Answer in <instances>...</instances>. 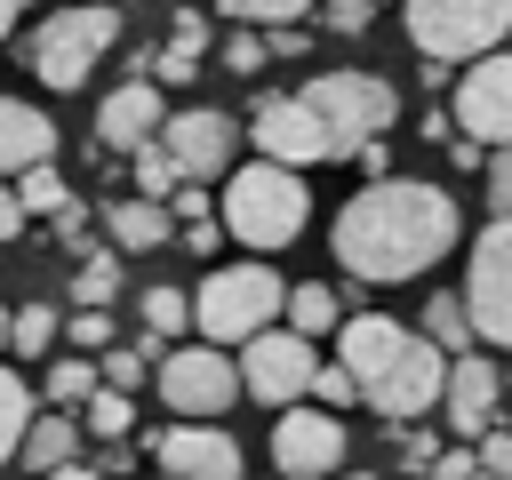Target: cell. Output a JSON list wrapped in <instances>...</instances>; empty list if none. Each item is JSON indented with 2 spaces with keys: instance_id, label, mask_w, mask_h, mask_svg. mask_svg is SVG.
<instances>
[{
  "instance_id": "13",
  "label": "cell",
  "mask_w": 512,
  "mask_h": 480,
  "mask_svg": "<svg viewBox=\"0 0 512 480\" xmlns=\"http://www.w3.org/2000/svg\"><path fill=\"white\" fill-rule=\"evenodd\" d=\"M232 144H240V120L216 112V104H184V112L160 120V152L176 160L184 184H216L232 168Z\"/></svg>"
},
{
  "instance_id": "23",
  "label": "cell",
  "mask_w": 512,
  "mask_h": 480,
  "mask_svg": "<svg viewBox=\"0 0 512 480\" xmlns=\"http://www.w3.org/2000/svg\"><path fill=\"white\" fill-rule=\"evenodd\" d=\"M80 432H88V440H128V432H136V392L96 384V392L80 400Z\"/></svg>"
},
{
  "instance_id": "24",
  "label": "cell",
  "mask_w": 512,
  "mask_h": 480,
  "mask_svg": "<svg viewBox=\"0 0 512 480\" xmlns=\"http://www.w3.org/2000/svg\"><path fill=\"white\" fill-rule=\"evenodd\" d=\"M56 336H64V312H56V304H16V312H8V352H16V360H40Z\"/></svg>"
},
{
  "instance_id": "5",
  "label": "cell",
  "mask_w": 512,
  "mask_h": 480,
  "mask_svg": "<svg viewBox=\"0 0 512 480\" xmlns=\"http://www.w3.org/2000/svg\"><path fill=\"white\" fill-rule=\"evenodd\" d=\"M280 304H288V288H280V272L264 264V256H248V264H216L200 288H192V328H200V344H248L256 328H272L280 320Z\"/></svg>"
},
{
  "instance_id": "44",
  "label": "cell",
  "mask_w": 512,
  "mask_h": 480,
  "mask_svg": "<svg viewBox=\"0 0 512 480\" xmlns=\"http://www.w3.org/2000/svg\"><path fill=\"white\" fill-rule=\"evenodd\" d=\"M216 240H224V224H208V216H200V224H184V248H192V256H208Z\"/></svg>"
},
{
  "instance_id": "43",
  "label": "cell",
  "mask_w": 512,
  "mask_h": 480,
  "mask_svg": "<svg viewBox=\"0 0 512 480\" xmlns=\"http://www.w3.org/2000/svg\"><path fill=\"white\" fill-rule=\"evenodd\" d=\"M168 200H176V216H184V224H200V216H208V192H192V184H176Z\"/></svg>"
},
{
  "instance_id": "12",
  "label": "cell",
  "mask_w": 512,
  "mask_h": 480,
  "mask_svg": "<svg viewBox=\"0 0 512 480\" xmlns=\"http://www.w3.org/2000/svg\"><path fill=\"white\" fill-rule=\"evenodd\" d=\"M144 448H152L160 480H248L240 440H232V424H224V416H208V424H200V416H184V424L152 432Z\"/></svg>"
},
{
  "instance_id": "46",
  "label": "cell",
  "mask_w": 512,
  "mask_h": 480,
  "mask_svg": "<svg viewBox=\"0 0 512 480\" xmlns=\"http://www.w3.org/2000/svg\"><path fill=\"white\" fill-rule=\"evenodd\" d=\"M16 8H24V0H0V40L16 32Z\"/></svg>"
},
{
  "instance_id": "28",
  "label": "cell",
  "mask_w": 512,
  "mask_h": 480,
  "mask_svg": "<svg viewBox=\"0 0 512 480\" xmlns=\"http://www.w3.org/2000/svg\"><path fill=\"white\" fill-rule=\"evenodd\" d=\"M112 296H120V256L88 248V256H80V272H72V304H112Z\"/></svg>"
},
{
  "instance_id": "18",
  "label": "cell",
  "mask_w": 512,
  "mask_h": 480,
  "mask_svg": "<svg viewBox=\"0 0 512 480\" xmlns=\"http://www.w3.org/2000/svg\"><path fill=\"white\" fill-rule=\"evenodd\" d=\"M40 160H56V120L32 96H0V176H24Z\"/></svg>"
},
{
  "instance_id": "31",
  "label": "cell",
  "mask_w": 512,
  "mask_h": 480,
  "mask_svg": "<svg viewBox=\"0 0 512 480\" xmlns=\"http://www.w3.org/2000/svg\"><path fill=\"white\" fill-rule=\"evenodd\" d=\"M224 16H232V24H264V32H272V24H304V16H312V0H224Z\"/></svg>"
},
{
  "instance_id": "19",
  "label": "cell",
  "mask_w": 512,
  "mask_h": 480,
  "mask_svg": "<svg viewBox=\"0 0 512 480\" xmlns=\"http://www.w3.org/2000/svg\"><path fill=\"white\" fill-rule=\"evenodd\" d=\"M80 416L72 408H48V416H32L24 424V440H16V456H24V472L40 480V472H56V464H80Z\"/></svg>"
},
{
  "instance_id": "17",
  "label": "cell",
  "mask_w": 512,
  "mask_h": 480,
  "mask_svg": "<svg viewBox=\"0 0 512 480\" xmlns=\"http://www.w3.org/2000/svg\"><path fill=\"white\" fill-rule=\"evenodd\" d=\"M160 88L152 80H120L104 104H96V144H112V152H136V144H152L160 136Z\"/></svg>"
},
{
  "instance_id": "14",
  "label": "cell",
  "mask_w": 512,
  "mask_h": 480,
  "mask_svg": "<svg viewBox=\"0 0 512 480\" xmlns=\"http://www.w3.org/2000/svg\"><path fill=\"white\" fill-rule=\"evenodd\" d=\"M448 120L472 144H512V48H488V56L464 64V80L448 96Z\"/></svg>"
},
{
  "instance_id": "2",
  "label": "cell",
  "mask_w": 512,
  "mask_h": 480,
  "mask_svg": "<svg viewBox=\"0 0 512 480\" xmlns=\"http://www.w3.org/2000/svg\"><path fill=\"white\" fill-rule=\"evenodd\" d=\"M336 368L352 376V392L384 424H416L424 408H440L448 352L424 328H400L392 312H344L336 320Z\"/></svg>"
},
{
  "instance_id": "7",
  "label": "cell",
  "mask_w": 512,
  "mask_h": 480,
  "mask_svg": "<svg viewBox=\"0 0 512 480\" xmlns=\"http://www.w3.org/2000/svg\"><path fill=\"white\" fill-rule=\"evenodd\" d=\"M400 16H408L416 56L432 64H472L512 32V0H400Z\"/></svg>"
},
{
  "instance_id": "47",
  "label": "cell",
  "mask_w": 512,
  "mask_h": 480,
  "mask_svg": "<svg viewBox=\"0 0 512 480\" xmlns=\"http://www.w3.org/2000/svg\"><path fill=\"white\" fill-rule=\"evenodd\" d=\"M0 352H8V304H0Z\"/></svg>"
},
{
  "instance_id": "34",
  "label": "cell",
  "mask_w": 512,
  "mask_h": 480,
  "mask_svg": "<svg viewBox=\"0 0 512 480\" xmlns=\"http://www.w3.org/2000/svg\"><path fill=\"white\" fill-rule=\"evenodd\" d=\"M224 72H264V32H256V24L224 32Z\"/></svg>"
},
{
  "instance_id": "42",
  "label": "cell",
  "mask_w": 512,
  "mask_h": 480,
  "mask_svg": "<svg viewBox=\"0 0 512 480\" xmlns=\"http://www.w3.org/2000/svg\"><path fill=\"white\" fill-rule=\"evenodd\" d=\"M32 216H24V200H16V184H0V240H16Z\"/></svg>"
},
{
  "instance_id": "38",
  "label": "cell",
  "mask_w": 512,
  "mask_h": 480,
  "mask_svg": "<svg viewBox=\"0 0 512 480\" xmlns=\"http://www.w3.org/2000/svg\"><path fill=\"white\" fill-rule=\"evenodd\" d=\"M472 464H480L488 480H512V424H504V432L488 424V432H480V456H472Z\"/></svg>"
},
{
  "instance_id": "6",
  "label": "cell",
  "mask_w": 512,
  "mask_h": 480,
  "mask_svg": "<svg viewBox=\"0 0 512 480\" xmlns=\"http://www.w3.org/2000/svg\"><path fill=\"white\" fill-rule=\"evenodd\" d=\"M304 104H312V120L328 128V160H352V152L384 144L392 120H400L392 80H376V72H320V80L304 88Z\"/></svg>"
},
{
  "instance_id": "10",
  "label": "cell",
  "mask_w": 512,
  "mask_h": 480,
  "mask_svg": "<svg viewBox=\"0 0 512 480\" xmlns=\"http://www.w3.org/2000/svg\"><path fill=\"white\" fill-rule=\"evenodd\" d=\"M160 400L176 408V416H232V400H240V368H232V352L224 344H168L160 352Z\"/></svg>"
},
{
  "instance_id": "32",
  "label": "cell",
  "mask_w": 512,
  "mask_h": 480,
  "mask_svg": "<svg viewBox=\"0 0 512 480\" xmlns=\"http://www.w3.org/2000/svg\"><path fill=\"white\" fill-rule=\"evenodd\" d=\"M64 336H72V352H88V360H96V352L112 344V312H104V304H80V312L64 320Z\"/></svg>"
},
{
  "instance_id": "8",
  "label": "cell",
  "mask_w": 512,
  "mask_h": 480,
  "mask_svg": "<svg viewBox=\"0 0 512 480\" xmlns=\"http://www.w3.org/2000/svg\"><path fill=\"white\" fill-rule=\"evenodd\" d=\"M456 296H464V312H472V336L496 344V352H512V216H496V224L472 240Z\"/></svg>"
},
{
  "instance_id": "37",
  "label": "cell",
  "mask_w": 512,
  "mask_h": 480,
  "mask_svg": "<svg viewBox=\"0 0 512 480\" xmlns=\"http://www.w3.org/2000/svg\"><path fill=\"white\" fill-rule=\"evenodd\" d=\"M320 24L328 32H368L376 24V0H320Z\"/></svg>"
},
{
  "instance_id": "26",
  "label": "cell",
  "mask_w": 512,
  "mask_h": 480,
  "mask_svg": "<svg viewBox=\"0 0 512 480\" xmlns=\"http://www.w3.org/2000/svg\"><path fill=\"white\" fill-rule=\"evenodd\" d=\"M16 200H24V216H64L72 208V184L56 176V160H40V168L16 176Z\"/></svg>"
},
{
  "instance_id": "30",
  "label": "cell",
  "mask_w": 512,
  "mask_h": 480,
  "mask_svg": "<svg viewBox=\"0 0 512 480\" xmlns=\"http://www.w3.org/2000/svg\"><path fill=\"white\" fill-rule=\"evenodd\" d=\"M176 184H184V176H176V160L160 152V136H152V144H136V192H144V200H168Z\"/></svg>"
},
{
  "instance_id": "25",
  "label": "cell",
  "mask_w": 512,
  "mask_h": 480,
  "mask_svg": "<svg viewBox=\"0 0 512 480\" xmlns=\"http://www.w3.org/2000/svg\"><path fill=\"white\" fill-rule=\"evenodd\" d=\"M24 424H32V384L0 360V464H16V440H24Z\"/></svg>"
},
{
  "instance_id": "1",
  "label": "cell",
  "mask_w": 512,
  "mask_h": 480,
  "mask_svg": "<svg viewBox=\"0 0 512 480\" xmlns=\"http://www.w3.org/2000/svg\"><path fill=\"white\" fill-rule=\"evenodd\" d=\"M456 240H464V208L448 184H424V176H376L328 224V256L360 288H400V280L432 272Z\"/></svg>"
},
{
  "instance_id": "29",
  "label": "cell",
  "mask_w": 512,
  "mask_h": 480,
  "mask_svg": "<svg viewBox=\"0 0 512 480\" xmlns=\"http://www.w3.org/2000/svg\"><path fill=\"white\" fill-rule=\"evenodd\" d=\"M40 392H48V400H56V408H80V400H88V392H96V360H88V352H72V360H56V368H48V384H40Z\"/></svg>"
},
{
  "instance_id": "9",
  "label": "cell",
  "mask_w": 512,
  "mask_h": 480,
  "mask_svg": "<svg viewBox=\"0 0 512 480\" xmlns=\"http://www.w3.org/2000/svg\"><path fill=\"white\" fill-rule=\"evenodd\" d=\"M232 368H240V400H264V408H288V400H304L312 392V336H296V328H256L240 352H232Z\"/></svg>"
},
{
  "instance_id": "21",
  "label": "cell",
  "mask_w": 512,
  "mask_h": 480,
  "mask_svg": "<svg viewBox=\"0 0 512 480\" xmlns=\"http://www.w3.org/2000/svg\"><path fill=\"white\" fill-rule=\"evenodd\" d=\"M104 224H112V248H128V256H144V248H160V240L176 232V216H168L160 200H144V192H136V200H112Z\"/></svg>"
},
{
  "instance_id": "48",
  "label": "cell",
  "mask_w": 512,
  "mask_h": 480,
  "mask_svg": "<svg viewBox=\"0 0 512 480\" xmlns=\"http://www.w3.org/2000/svg\"><path fill=\"white\" fill-rule=\"evenodd\" d=\"M328 480H376V472H328Z\"/></svg>"
},
{
  "instance_id": "35",
  "label": "cell",
  "mask_w": 512,
  "mask_h": 480,
  "mask_svg": "<svg viewBox=\"0 0 512 480\" xmlns=\"http://www.w3.org/2000/svg\"><path fill=\"white\" fill-rule=\"evenodd\" d=\"M136 64H152L168 88H184V80L200 72V56H192V48H176V40H168V48H152V56H136Z\"/></svg>"
},
{
  "instance_id": "11",
  "label": "cell",
  "mask_w": 512,
  "mask_h": 480,
  "mask_svg": "<svg viewBox=\"0 0 512 480\" xmlns=\"http://www.w3.org/2000/svg\"><path fill=\"white\" fill-rule=\"evenodd\" d=\"M272 472L280 480H328V472H344V424H336V408H304V400H288V408H272Z\"/></svg>"
},
{
  "instance_id": "3",
  "label": "cell",
  "mask_w": 512,
  "mask_h": 480,
  "mask_svg": "<svg viewBox=\"0 0 512 480\" xmlns=\"http://www.w3.org/2000/svg\"><path fill=\"white\" fill-rule=\"evenodd\" d=\"M216 216L240 248H288L304 224H312V192H304V168H280V160H248V168H224V192H216Z\"/></svg>"
},
{
  "instance_id": "22",
  "label": "cell",
  "mask_w": 512,
  "mask_h": 480,
  "mask_svg": "<svg viewBox=\"0 0 512 480\" xmlns=\"http://www.w3.org/2000/svg\"><path fill=\"white\" fill-rule=\"evenodd\" d=\"M280 320H288L296 336H336V320H344V296H336L328 280H304V288H288Z\"/></svg>"
},
{
  "instance_id": "39",
  "label": "cell",
  "mask_w": 512,
  "mask_h": 480,
  "mask_svg": "<svg viewBox=\"0 0 512 480\" xmlns=\"http://www.w3.org/2000/svg\"><path fill=\"white\" fill-rule=\"evenodd\" d=\"M488 208H496V216H512V144H496V152H488Z\"/></svg>"
},
{
  "instance_id": "40",
  "label": "cell",
  "mask_w": 512,
  "mask_h": 480,
  "mask_svg": "<svg viewBox=\"0 0 512 480\" xmlns=\"http://www.w3.org/2000/svg\"><path fill=\"white\" fill-rule=\"evenodd\" d=\"M312 400H320V408H352L360 392H352V376H344V368H312Z\"/></svg>"
},
{
  "instance_id": "20",
  "label": "cell",
  "mask_w": 512,
  "mask_h": 480,
  "mask_svg": "<svg viewBox=\"0 0 512 480\" xmlns=\"http://www.w3.org/2000/svg\"><path fill=\"white\" fill-rule=\"evenodd\" d=\"M136 320H144V352L160 360V352L192 328V296H184V288H168V280H152V288L136 296Z\"/></svg>"
},
{
  "instance_id": "33",
  "label": "cell",
  "mask_w": 512,
  "mask_h": 480,
  "mask_svg": "<svg viewBox=\"0 0 512 480\" xmlns=\"http://www.w3.org/2000/svg\"><path fill=\"white\" fill-rule=\"evenodd\" d=\"M152 376V352H120V344H104V376L96 384H112V392H136Z\"/></svg>"
},
{
  "instance_id": "4",
  "label": "cell",
  "mask_w": 512,
  "mask_h": 480,
  "mask_svg": "<svg viewBox=\"0 0 512 480\" xmlns=\"http://www.w3.org/2000/svg\"><path fill=\"white\" fill-rule=\"evenodd\" d=\"M112 48H120V8H112V0H72V8H56V16L32 24L24 64H32L40 88L64 96V88H88V72H96Z\"/></svg>"
},
{
  "instance_id": "41",
  "label": "cell",
  "mask_w": 512,
  "mask_h": 480,
  "mask_svg": "<svg viewBox=\"0 0 512 480\" xmlns=\"http://www.w3.org/2000/svg\"><path fill=\"white\" fill-rule=\"evenodd\" d=\"M424 472H432V480H472V472H480V464H472V456H464V448H440V456H432V464H424Z\"/></svg>"
},
{
  "instance_id": "27",
  "label": "cell",
  "mask_w": 512,
  "mask_h": 480,
  "mask_svg": "<svg viewBox=\"0 0 512 480\" xmlns=\"http://www.w3.org/2000/svg\"><path fill=\"white\" fill-rule=\"evenodd\" d=\"M424 336H432L440 352H472V344H480V336H472L464 296H432V304H424Z\"/></svg>"
},
{
  "instance_id": "49",
  "label": "cell",
  "mask_w": 512,
  "mask_h": 480,
  "mask_svg": "<svg viewBox=\"0 0 512 480\" xmlns=\"http://www.w3.org/2000/svg\"><path fill=\"white\" fill-rule=\"evenodd\" d=\"M152 480H160V472H152Z\"/></svg>"
},
{
  "instance_id": "36",
  "label": "cell",
  "mask_w": 512,
  "mask_h": 480,
  "mask_svg": "<svg viewBox=\"0 0 512 480\" xmlns=\"http://www.w3.org/2000/svg\"><path fill=\"white\" fill-rule=\"evenodd\" d=\"M384 448H392L408 472H424V464L440 456V440H432V432H408V424H392V440H384Z\"/></svg>"
},
{
  "instance_id": "15",
  "label": "cell",
  "mask_w": 512,
  "mask_h": 480,
  "mask_svg": "<svg viewBox=\"0 0 512 480\" xmlns=\"http://www.w3.org/2000/svg\"><path fill=\"white\" fill-rule=\"evenodd\" d=\"M240 136H248L264 160H280V168H312V160H328V128L312 120L304 96H256V112H248Z\"/></svg>"
},
{
  "instance_id": "45",
  "label": "cell",
  "mask_w": 512,
  "mask_h": 480,
  "mask_svg": "<svg viewBox=\"0 0 512 480\" xmlns=\"http://www.w3.org/2000/svg\"><path fill=\"white\" fill-rule=\"evenodd\" d=\"M40 480H104L96 464H56V472H40Z\"/></svg>"
},
{
  "instance_id": "16",
  "label": "cell",
  "mask_w": 512,
  "mask_h": 480,
  "mask_svg": "<svg viewBox=\"0 0 512 480\" xmlns=\"http://www.w3.org/2000/svg\"><path fill=\"white\" fill-rule=\"evenodd\" d=\"M496 408H504V376H496V360L472 344V352H448V376H440V416H448V432L456 440H480L488 424H496Z\"/></svg>"
}]
</instances>
